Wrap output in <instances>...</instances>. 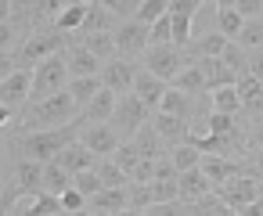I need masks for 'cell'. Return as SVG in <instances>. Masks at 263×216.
<instances>
[{"label":"cell","mask_w":263,"mask_h":216,"mask_svg":"<svg viewBox=\"0 0 263 216\" xmlns=\"http://www.w3.org/2000/svg\"><path fill=\"white\" fill-rule=\"evenodd\" d=\"M72 187H76L80 194H87V198H90V194H98V191H101L105 184H101L98 169L90 166V169H80V173H72Z\"/></svg>","instance_id":"obj_37"},{"label":"cell","mask_w":263,"mask_h":216,"mask_svg":"<svg viewBox=\"0 0 263 216\" xmlns=\"http://www.w3.org/2000/svg\"><path fill=\"white\" fill-rule=\"evenodd\" d=\"M213 112H231V115L241 112V101H238L234 83H220V87H213Z\"/></svg>","instance_id":"obj_30"},{"label":"cell","mask_w":263,"mask_h":216,"mask_svg":"<svg viewBox=\"0 0 263 216\" xmlns=\"http://www.w3.org/2000/svg\"><path fill=\"white\" fill-rule=\"evenodd\" d=\"M148 112H152V108H148L134 90H126V94L116 101V108H112V119H108V123L116 126V133H119V137H130V133H137V130L148 123Z\"/></svg>","instance_id":"obj_4"},{"label":"cell","mask_w":263,"mask_h":216,"mask_svg":"<svg viewBox=\"0 0 263 216\" xmlns=\"http://www.w3.org/2000/svg\"><path fill=\"white\" fill-rule=\"evenodd\" d=\"M184 65H187V62H184V54H180L177 44H152V47H144V69L155 72V76L166 80V83H173V76H177Z\"/></svg>","instance_id":"obj_6"},{"label":"cell","mask_w":263,"mask_h":216,"mask_svg":"<svg viewBox=\"0 0 263 216\" xmlns=\"http://www.w3.org/2000/svg\"><path fill=\"white\" fill-rule=\"evenodd\" d=\"M234 11H238L241 18H256V15L263 11V0H234Z\"/></svg>","instance_id":"obj_48"},{"label":"cell","mask_w":263,"mask_h":216,"mask_svg":"<svg viewBox=\"0 0 263 216\" xmlns=\"http://www.w3.org/2000/svg\"><path fill=\"white\" fill-rule=\"evenodd\" d=\"M11 18V0H0V22Z\"/></svg>","instance_id":"obj_54"},{"label":"cell","mask_w":263,"mask_h":216,"mask_svg":"<svg viewBox=\"0 0 263 216\" xmlns=\"http://www.w3.org/2000/svg\"><path fill=\"white\" fill-rule=\"evenodd\" d=\"M112 40H116L119 54H144V47H148V26L137 22V18H126L123 26H116Z\"/></svg>","instance_id":"obj_9"},{"label":"cell","mask_w":263,"mask_h":216,"mask_svg":"<svg viewBox=\"0 0 263 216\" xmlns=\"http://www.w3.org/2000/svg\"><path fill=\"white\" fill-rule=\"evenodd\" d=\"M94 169H98V176H101V184L105 187H123V184H130V173L108 155L105 162H94Z\"/></svg>","instance_id":"obj_31"},{"label":"cell","mask_w":263,"mask_h":216,"mask_svg":"<svg viewBox=\"0 0 263 216\" xmlns=\"http://www.w3.org/2000/svg\"><path fill=\"white\" fill-rule=\"evenodd\" d=\"M220 62H223V65H227V69L234 72V76H241V72L249 69V62H245V51H241V44H231V40L223 44V51H220Z\"/></svg>","instance_id":"obj_36"},{"label":"cell","mask_w":263,"mask_h":216,"mask_svg":"<svg viewBox=\"0 0 263 216\" xmlns=\"http://www.w3.org/2000/svg\"><path fill=\"white\" fill-rule=\"evenodd\" d=\"M112 159H116V162H119V166H123V169L130 173V169L137 166V159H141V148H137V144H116Z\"/></svg>","instance_id":"obj_43"},{"label":"cell","mask_w":263,"mask_h":216,"mask_svg":"<svg viewBox=\"0 0 263 216\" xmlns=\"http://www.w3.org/2000/svg\"><path fill=\"white\" fill-rule=\"evenodd\" d=\"M159 112L191 119V94H184V90H177V87H166V94H162V101H159Z\"/></svg>","instance_id":"obj_26"},{"label":"cell","mask_w":263,"mask_h":216,"mask_svg":"<svg viewBox=\"0 0 263 216\" xmlns=\"http://www.w3.org/2000/svg\"><path fill=\"white\" fill-rule=\"evenodd\" d=\"M152 126L159 130V137L162 141H170V144H180V141H187V119L184 115H170V112H159L155 119H152Z\"/></svg>","instance_id":"obj_20"},{"label":"cell","mask_w":263,"mask_h":216,"mask_svg":"<svg viewBox=\"0 0 263 216\" xmlns=\"http://www.w3.org/2000/svg\"><path fill=\"white\" fill-rule=\"evenodd\" d=\"M83 11H87V0H72V4H65L54 18H58V29L62 33H76L83 26Z\"/></svg>","instance_id":"obj_32"},{"label":"cell","mask_w":263,"mask_h":216,"mask_svg":"<svg viewBox=\"0 0 263 216\" xmlns=\"http://www.w3.org/2000/svg\"><path fill=\"white\" fill-rule=\"evenodd\" d=\"M152 205V180L141 184V180H130L126 184V212H148Z\"/></svg>","instance_id":"obj_28"},{"label":"cell","mask_w":263,"mask_h":216,"mask_svg":"<svg viewBox=\"0 0 263 216\" xmlns=\"http://www.w3.org/2000/svg\"><path fill=\"white\" fill-rule=\"evenodd\" d=\"M101 8H108L116 18H134V11H137V4L141 0H98Z\"/></svg>","instance_id":"obj_45"},{"label":"cell","mask_w":263,"mask_h":216,"mask_svg":"<svg viewBox=\"0 0 263 216\" xmlns=\"http://www.w3.org/2000/svg\"><path fill=\"white\" fill-rule=\"evenodd\" d=\"M54 159H58V162H62V166L69 169V173L90 169V166L98 162V155H94V151H90V148H87V144H83L80 137H76V141H69V144H65V148H62V151H58Z\"/></svg>","instance_id":"obj_14"},{"label":"cell","mask_w":263,"mask_h":216,"mask_svg":"<svg viewBox=\"0 0 263 216\" xmlns=\"http://www.w3.org/2000/svg\"><path fill=\"white\" fill-rule=\"evenodd\" d=\"M80 137V119H72V123H62V126H47V130H29V133H22L18 141H15V151H18V159H36V162H47V159H54L69 141H76Z\"/></svg>","instance_id":"obj_1"},{"label":"cell","mask_w":263,"mask_h":216,"mask_svg":"<svg viewBox=\"0 0 263 216\" xmlns=\"http://www.w3.org/2000/svg\"><path fill=\"white\" fill-rule=\"evenodd\" d=\"M152 176H155V159H152V155H141V159H137V166L130 169V180H141V184H148Z\"/></svg>","instance_id":"obj_47"},{"label":"cell","mask_w":263,"mask_h":216,"mask_svg":"<svg viewBox=\"0 0 263 216\" xmlns=\"http://www.w3.org/2000/svg\"><path fill=\"white\" fill-rule=\"evenodd\" d=\"M213 184L205 180V173L198 169V166H191V169H180L177 173V194H180V202H195V198H202L205 191H209Z\"/></svg>","instance_id":"obj_15"},{"label":"cell","mask_w":263,"mask_h":216,"mask_svg":"<svg viewBox=\"0 0 263 216\" xmlns=\"http://www.w3.org/2000/svg\"><path fill=\"white\" fill-rule=\"evenodd\" d=\"M245 72H252V76H256V80H259V83H263V54H259V58H252V62H249V69H245Z\"/></svg>","instance_id":"obj_53"},{"label":"cell","mask_w":263,"mask_h":216,"mask_svg":"<svg viewBox=\"0 0 263 216\" xmlns=\"http://www.w3.org/2000/svg\"><path fill=\"white\" fill-rule=\"evenodd\" d=\"M69 184H72V173H69V169H65L58 159H47V162H44V191L62 194Z\"/></svg>","instance_id":"obj_24"},{"label":"cell","mask_w":263,"mask_h":216,"mask_svg":"<svg viewBox=\"0 0 263 216\" xmlns=\"http://www.w3.org/2000/svg\"><path fill=\"white\" fill-rule=\"evenodd\" d=\"M112 22L116 15L108 8H101L98 0H87V11H83V26L76 33H112Z\"/></svg>","instance_id":"obj_21"},{"label":"cell","mask_w":263,"mask_h":216,"mask_svg":"<svg viewBox=\"0 0 263 216\" xmlns=\"http://www.w3.org/2000/svg\"><path fill=\"white\" fill-rule=\"evenodd\" d=\"M65 90L72 94L76 108H83V105L101 90V80H98V76H69V87H65Z\"/></svg>","instance_id":"obj_25"},{"label":"cell","mask_w":263,"mask_h":216,"mask_svg":"<svg viewBox=\"0 0 263 216\" xmlns=\"http://www.w3.org/2000/svg\"><path fill=\"white\" fill-rule=\"evenodd\" d=\"M11 123V108L8 105H0V126H8Z\"/></svg>","instance_id":"obj_55"},{"label":"cell","mask_w":263,"mask_h":216,"mask_svg":"<svg viewBox=\"0 0 263 216\" xmlns=\"http://www.w3.org/2000/svg\"><path fill=\"white\" fill-rule=\"evenodd\" d=\"M134 144L141 148V155H152V159L166 155V151H162V144H166V141L159 137V130L152 126V119H148V123H144V126H141L137 133H134Z\"/></svg>","instance_id":"obj_27"},{"label":"cell","mask_w":263,"mask_h":216,"mask_svg":"<svg viewBox=\"0 0 263 216\" xmlns=\"http://www.w3.org/2000/svg\"><path fill=\"white\" fill-rule=\"evenodd\" d=\"M80 141H83L94 155H112L116 144H119V133H116L112 123H94V126H87V133H83Z\"/></svg>","instance_id":"obj_12"},{"label":"cell","mask_w":263,"mask_h":216,"mask_svg":"<svg viewBox=\"0 0 263 216\" xmlns=\"http://www.w3.org/2000/svg\"><path fill=\"white\" fill-rule=\"evenodd\" d=\"M170 40H173L177 47L191 44V15H173V11H170Z\"/></svg>","instance_id":"obj_39"},{"label":"cell","mask_w":263,"mask_h":216,"mask_svg":"<svg viewBox=\"0 0 263 216\" xmlns=\"http://www.w3.org/2000/svg\"><path fill=\"white\" fill-rule=\"evenodd\" d=\"M134 72H137V69H134L130 58H112L108 65H101L98 80H101L105 90H112V94H126L130 83H134Z\"/></svg>","instance_id":"obj_10"},{"label":"cell","mask_w":263,"mask_h":216,"mask_svg":"<svg viewBox=\"0 0 263 216\" xmlns=\"http://www.w3.org/2000/svg\"><path fill=\"white\" fill-rule=\"evenodd\" d=\"M234 40H238L241 47H263V18H259V15H256V18H245Z\"/></svg>","instance_id":"obj_34"},{"label":"cell","mask_w":263,"mask_h":216,"mask_svg":"<svg viewBox=\"0 0 263 216\" xmlns=\"http://www.w3.org/2000/svg\"><path fill=\"white\" fill-rule=\"evenodd\" d=\"M90 212H126V184L123 187H101L98 194L87 198Z\"/></svg>","instance_id":"obj_18"},{"label":"cell","mask_w":263,"mask_h":216,"mask_svg":"<svg viewBox=\"0 0 263 216\" xmlns=\"http://www.w3.org/2000/svg\"><path fill=\"white\" fill-rule=\"evenodd\" d=\"M65 4H72V0H36V11L40 15H58Z\"/></svg>","instance_id":"obj_51"},{"label":"cell","mask_w":263,"mask_h":216,"mask_svg":"<svg viewBox=\"0 0 263 216\" xmlns=\"http://www.w3.org/2000/svg\"><path fill=\"white\" fill-rule=\"evenodd\" d=\"M29 83H33L29 69H11L4 80H0V105H8L11 112L22 108L29 101Z\"/></svg>","instance_id":"obj_8"},{"label":"cell","mask_w":263,"mask_h":216,"mask_svg":"<svg viewBox=\"0 0 263 216\" xmlns=\"http://www.w3.org/2000/svg\"><path fill=\"white\" fill-rule=\"evenodd\" d=\"M234 90H238V101H241L245 112L263 115V83H259L252 72H241V76L234 80Z\"/></svg>","instance_id":"obj_13"},{"label":"cell","mask_w":263,"mask_h":216,"mask_svg":"<svg viewBox=\"0 0 263 216\" xmlns=\"http://www.w3.org/2000/svg\"><path fill=\"white\" fill-rule=\"evenodd\" d=\"M69 87V62L62 54H47L44 62L33 65V83H29V97H44Z\"/></svg>","instance_id":"obj_3"},{"label":"cell","mask_w":263,"mask_h":216,"mask_svg":"<svg viewBox=\"0 0 263 216\" xmlns=\"http://www.w3.org/2000/svg\"><path fill=\"white\" fill-rule=\"evenodd\" d=\"M76 36H80V44H83L90 54H98V58H112V54H116L112 33H76Z\"/></svg>","instance_id":"obj_29"},{"label":"cell","mask_w":263,"mask_h":216,"mask_svg":"<svg viewBox=\"0 0 263 216\" xmlns=\"http://www.w3.org/2000/svg\"><path fill=\"white\" fill-rule=\"evenodd\" d=\"M198 169L205 173V180H209V184H223L227 176L241 173V166H234L231 159H223V155H216V151H202V159H198Z\"/></svg>","instance_id":"obj_17"},{"label":"cell","mask_w":263,"mask_h":216,"mask_svg":"<svg viewBox=\"0 0 263 216\" xmlns=\"http://www.w3.org/2000/svg\"><path fill=\"white\" fill-rule=\"evenodd\" d=\"M259 191H263V184L252 173H234V176H227L220 184V198L231 205V212H238L241 205H249L252 198H259Z\"/></svg>","instance_id":"obj_7"},{"label":"cell","mask_w":263,"mask_h":216,"mask_svg":"<svg viewBox=\"0 0 263 216\" xmlns=\"http://www.w3.org/2000/svg\"><path fill=\"white\" fill-rule=\"evenodd\" d=\"M65 62H69V76H98V72H101V58L90 54L83 44H76Z\"/></svg>","instance_id":"obj_22"},{"label":"cell","mask_w":263,"mask_h":216,"mask_svg":"<svg viewBox=\"0 0 263 216\" xmlns=\"http://www.w3.org/2000/svg\"><path fill=\"white\" fill-rule=\"evenodd\" d=\"M130 90H134L148 108H159V101H162V94H166V80H159V76H155V72H148V69H137V72H134Z\"/></svg>","instance_id":"obj_11"},{"label":"cell","mask_w":263,"mask_h":216,"mask_svg":"<svg viewBox=\"0 0 263 216\" xmlns=\"http://www.w3.org/2000/svg\"><path fill=\"white\" fill-rule=\"evenodd\" d=\"M148 44H173V40H170V11L159 15V18L148 26Z\"/></svg>","instance_id":"obj_42"},{"label":"cell","mask_w":263,"mask_h":216,"mask_svg":"<svg viewBox=\"0 0 263 216\" xmlns=\"http://www.w3.org/2000/svg\"><path fill=\"white\" fill-rule=\"evenodd\" d=\"M40 187H44V162L18 159V166H15V194L18 191H40Z\"/></svg>","instance_id":"obj_19"},{"label":"cell","mask_w":263,"mask_h":216,"mask_svg":"<svg viewBox=\"0 0 263 216\" xmlns=\"http://www.w3.org/2000/svg\"><path fill=\"white\" fill-rule=\"evenodd\" d=\"M256 144H259V148H263V119H259V123H256Z\"/></svg>","instance_id":"obj_56"},{"label":"cell","mask_w":263,"mask_h":216,"mask_svg":"<svg viewBox=\"0 0 263 216\" xmlns=\"http://www.w3.org/2000/svg\"><path fill=\"white\" fill-rule=\"evenodd\" d=\"M216 8H234V0H216Z\"/></svg>","instance_id":"obj_57"},{"label":"cell","mask_w":263,"mask_h":216,"mask_svg":"<svg viewBox=\"0 0 263 216\" xmlns=\"http://www.w3.org/2000/svg\"><path fill=\"white\" fill-rule=\"evenodd\" d=\"M205 123H209V133H234V115L231 112H213Z\"/></svg>","instance_id":"obj_46"},{"label":"cell","mask_w":263,"mask_h":216,"mask_svg":"<svg viewBox=\"0 0 263 216\" xmlns=\"http://www.w3.org/2000/svg\"><path fill=\"white\" fill-rule=\"evenodd\" d=\"M58 198H62V212H83V205H87V194H80L72 184H69Z\"/></svg>","instance_id":"obj_44"},{"label":"cell","mask_w":263,"mask_h":216,"mask_svg":"<svg viewBox=\"0 0 263 216\" xmlns=\"http://www.w3.org/2000/svg\"><path fill=\"white\" fill-rule=\"evenodd\" d=\"M15 36H18V29H15L11 18H8V22H0V51H8V47L15 44Z\"/></svg>","instance_id":"obj_50"},{"label":"cell","mask_w":263,"mask_h":216,"mask_svg":"<svg viewBox=\"0 0 263 216\" xmlns=\"http://www.w3.org/2000/svg\"><path fill=\"white\" fill-rule=\"evenodd\" d=\"M241 22H245V18H241L234 8H216V33H223L227 40H234V36H238Z\"/></svg>","instance_id":"obj_35"},{"label":"cell","mask_w":263,"mask_h":216,"mask_svg":"<svg viewBox=\"0 0 263 216\" xmlns=\"http://www.w3.org/2000/svg\"><path fill=\"white\" fill-rule=\"evenodd\" d=\"M112 108H116V94L101 87V90L80 108V123H108V119H112Z\"/></svg>","instance_id":"obj_16"},{"label":"cell","mask_w":263,"mask_h":216,"mask_svg":"<svg viewBox=\"0 0 263 216\" xmlns=\"http://www.w3.org/2000/svg\"><path fill=\"white\" fill-rule=\"evenodd\" d=\"M177 176H155L152 180V202H177Z\"/></svg>","instance_id":"obj_40"},{"label":"cell","mask_w":263,"mask_h":216,"mask_svg":"<svg viewBox=\"0 0 263 216\" xmlns=\"http://www.w3.org/2000/svg\"><path fill=\"white\" fill-rule=\"evenodd\" d=\"M11 69H15V58H11L8 51H0V80H4V76H8Z\"/></svg>","instance_id":"obj_52"},{"label":"cell","mask_w":263,"mask_h":216,"mask_svg":"<svg viewBox=\"0 0 263 216\" xmlns=\"http://www.w3.org/2000/svg\"><path fill=\"white\" fill-rule=\"evenodd\" d=\"M166 155L173 159L177 173H180V169H191V166H198V159H202V151H198L191 141H180V144H173V151H166Z\"/></svg>","instance_id":"obj_33"},{"label":"cell","mask_w":263,"mask_h":216,"mask_svg":"<svg viewBox=\"0 0 263 216\" xmlns=\"http://www.w3.org/2000/svg\"><path fill=\"white\" fill-rule=\"evenodd\" d=\"M76 101L72 94L62 87L54 94H44V97H29L26 112H22V123L29 130H47V126H62V123H72L76 119Z\"/></svg>","instance_id":"obj_2"},{"label":"cell","mask_w":263,"mask_h":216,"mask_svg":"<svg viewBox=\"0 0 263 216\" xmlns=\"http://www.w3.org/2000/svg\"><path fill=\"white\" fill-rule=\"evenodd\" d=\"M170 11V0H141L137 4V11H134V18L137 22H144V26H152L159 15H166Z\"/></svg>","instance_id":"obj_38"},{"label":"cell","mask_w":263,"mask_h":216,"mask_svg":"<svg viewBox=\"0 0 263 216\" xmlns=\"http://www.w3.org/2000/svg\"><path fill=\"white\" fill-rule=\"evenodd\" d=\"M223 44H227V36L223 33H213V36H202L191 51H195V58H216L223 51Z\"/></svg>","instance_id":"obj_41"},{"label":"cell","mask_w":263,"mask_h":216,"mask_svg":"<svg viewBox=\"0 0 263 216\" xmlns=\"http://www.w3.org/2000/svg\"><path fill=\"white\" fill-rule=\"evenodd\" d=\"M198 8H202V0H170V11H173V15H191V18H195Z\"/></svg>","instance_id":"obj_49"},{"label":"cell","mask_w":263,"mask_h":216,"mask_svg":"<svg viewBox=\"0 0 263 216\" xmlns=\"http://www.w3.org/2000/svg\"><path fill=\"white\" fill-rule=\"evenodd\" d=\"M62 44H65L62 29L29 36V40L18 47V54H11V58H15V69H33V65H36V62H44L47 54H58V51H62Z\"/></svg>","instance_id":"obj_5"},{"label":"cell","mask_w":263,"mask_h":216,"mask_svg":"<svg viewBox=\"0 0 263 216\" xmlns=\"http://www.w3.org/2000/svg\"><path fill=\"white\" fill-rule=\"evenodd\" d=\"M173 87L184 90V94H202V90H209V87H205V72H202L198 62H195V65H184V69L173 76Z\"/></svg>","instance_id":"obj_23"}]
</instances>
